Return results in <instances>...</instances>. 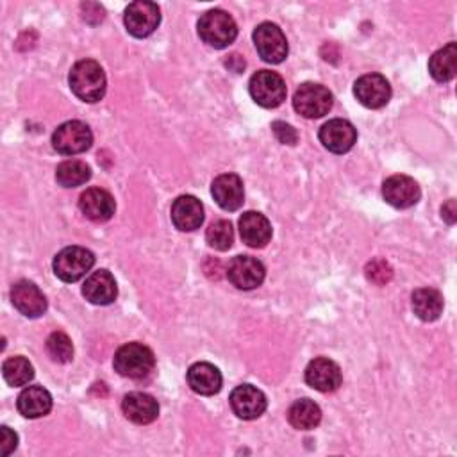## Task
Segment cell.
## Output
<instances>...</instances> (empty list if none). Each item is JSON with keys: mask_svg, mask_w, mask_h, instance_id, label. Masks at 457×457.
I'll return each instance as SVG.
<instances>
[{"mask_svg": "<svg viewBox=\"0 0 457 457\" xmlns=\"http://www.w3.org/2000/svg\"><path fill=\"white\" fill-rule=\"evenodd\" d=\"M428 71L437 82H448L457 71V45L452 41L446 46L432 54L428 61Z\"/></svg>", "mask_w": 457, "mask_h": 457, "instance_id": "cell-25", "label": "cell"}, {"mask_svg": "<svg viewBox=\"0 0 457 457\" xmlns=\"http://www.w3.org/2000/svg\"><path fill=\"white\" fill-rule=\"evenodd\" d=\"M250 96L255 104L266 109L278 107L286 100V82L277 71L270 70H259L250 77L248 82Z\"/></svg>", "mask_w": 457, "mask_h": 457, "instance_id": "cell-4", "label": "cell"}, {"mask_svg": "<svg viewBox=\"0 0 457 457\" xmlns=\"http://www.w3.org/2000/svg\"><path fill=\"white\" fill-rule=\"evenodd\" d=\"M355 98L368 109H380L391 98V86L380 73H366L353 84Z\"/></svg>", "mask_w": 457, "mask_h": 457, "instance_id": "cell-11", "label": "cell"}, {"mask_svg": "<svg viewBox=\"0 0 457 457\" xmlns=\"http://www.w3.org/2000/svg\"><path fill=\"white\" fill-rule=\"evenodd\" d=\"M382 196L389 205L396 209H407L418 204L421 191L418 182L409 175H391L382 184Z\"/></svg>", "mask_w": 457, "mask_h": 457, "instance_id": "cell-13", "label": "cell"}, {"mask_svg": "<svg viewBox=\"0 0 457 457\" xmlns=\"http://www.w3.org/2000/svg\"><path fill=\"white\" fill-rule=\"evenodd\" d=\"M253 45L262 61L278 64L287 57V41L278 25L264 21L253 30Z\"/></svg>", "mask_w": 457, "mask_h": 457, "instance_id": "cell-8", "label": "cell"}, {"mask_svg": "<svg viewBox=\"0 0 457 457\" xmlns=\"http://www.w3.org/2000/svg\"><path fill=\"white\" fill-rule=\"evenodd\" d=\"M332 93L316 82L300 84L293 96V107L303 118H321L332 109Z\"/></svg>", "mask_w": 457, "mask_h": 457, "instance_id": "cell-5", "label": "cell"}, {"mask_svg": "<svg viewBox=\"0 0 457 457\" xmlns=\"http://www.w3.org/2000/svg\"><path fill=\"white\" fill-rule=\"evenodd\" d=\"M95 264V255L91 250L82 246H66L54 257V273L62 282H77L82 278Z\"/></svg>", "mask_w": 457, "mask_h": 457, "instance_id": "cell-6", "label": "cell"}, {"mask_svg": "<svg viewBox=\"0 0 457 457\" xmlns=\"http://www.w3.org/2000/svg\"><path fill=\"white\" fill-rule=\"evenodd\" d=\"M211 195L225 211H237L245 202L243 180L236 173H221L212 180Z\"/></svg>", "mask_w": 457, "mask_h": 457, "instance_id": "cell-16", "label": "cell"}, {"mask_svg": "<svg viewBox=\"0 0 457 457\" xmlns=\"http://www.w3.org/2000/svg\"><path fill=\"white\" fill-rule=\"evenodd\" d=\"M16 446H18V436H16V432H12L9 427L2 425V427H0V455H2V457L9 455Z\"/></svg>", "mask_w": 457, "mask_h": 457, "instance_id": "cell-34", "label": "cell"}, {"mask_svg": "<svg viewBox=\"0 0 457 457\" xmlns=\"http://www.w3.org/2000/svg\"><path fill=\"white\" fill-rule=\"evenodd\" d=\"M80 212L91 221H107L116 211L114 198L102 187H89L79 198Z\"/></svg>", "mask_w": 457, "mask_h": 457, "instance_id": "cell-18", "label": "cell"}, {"mask_svg": "<svg viewBox=\"0 0 457 457\" xmlns=\"http://www.w3.org/2000/svg\"><path fill=\"white\" fill-rule=\"evenodd\" d=\"M91 177V168L79 159H68L62 161L55 170V180L62 187H77L84 182H87Z\"/></svg>", "mask_w": 457, "mask_h": 457, "instance_id": "cell-28", "label": "cell"}, {"mask_svg": "<svg viewBox=\"0 0 457 457\" xmlns=\"http://www.w3.org/2000/svg\"><path fill=\"white\" fill-rule=\"evenodd\" d=\"M112 366L121 377L145 378L152 373V370L155 366V357H154V352L146 345L134 341V343H127L116 350Z\"/></svg>", "mask_w": 457, "mask_h": 457, "instance_id": "cell-2", "label": "cell"}, {"mask_svg": "<svg viewBox=\"0 0 457 457\" xmlns=\"http://www.w3.org/2000/svg\"><path fill=\"white\" fill-rule=\"evenodd\" d=\"M366 278L377 286H386L393 278V268L384 259H373L364 268Z\"/></svg>", "mask_w": 457, "mask_h": 457, "instance_id": "cell-32", "label": "cell"}, {"mask_svg": "<svg viewBox=\"0 0 457 457\" xmlns=\"http://www.w3.org/2000/svg\"><path fill=\"white\" fill-rule=\"evenodd\" d=\"M230 407L234 414L241 420H255L259 418L268 405V400L261 389L250 384H241L230 393Z\"/></svg>", "mask_w": 457, "mask_h": 457, "instance_id": "cell-14", "label": "cell"}, {"mask_svg": "<svg viewBox=\"0 0 457 457\" xmlns=\"http://www.w3.org/2000/svg\"><path fill=\"white\" fill-rule=\"evenodd\" d=\"M68 82L73 95L87 104L98 102L105 95V73L102 66L93 59H82L75 62L70 71Z\"/></svg>", "mask_w": 457, "mask_h": 457, "instance_id": "cell-1", "label": "cell"}, {"mask_svg": "<svg viewBox=\"0 0 457 457\" xmlns=\"http://www.w3.org/2000/svg\"><path fill=\"white\" fill-rule=\"evenodd\" d=\"M318 137L328 152L345 154L355 145L357 130L348 120L334 118V120H328L327 123L321 125Z\"/></svg>", "mask_w": 457, "mask_h": 457, "instance_id": "cell-12", "label": "cell"}, {"mask_svg": "<svg viewBox=\"0 0 457 457\" xmlns=\"http://www.w3.org/2000/svg\"><path fill=\"white\" fill-rule=\"evenodd\" d=\"M287 420L298 430H311L320 425L321 411L312 400L300 398L291 403L287 411Z\"/></svg>", "mask_w": 457, "mask_h": 457, "instance_id": "cell-27", "label": "cell"}, {"mask_svg": "<svg viewBox=\"0 0 457 457\" xmlns=\"http://www.w3.org/2000/svg\"><path fill=\"white\" fill-rule=\"evenodd\" d=\"M171 221L182 232L196 230L204 221V207L193 195H182L171 204Z\"/></svg>", "mask_w": 457, "mask_h": 457, "instance_id": "cell-19", "label": "cell"}, {"mask_svg": "<svg viewBox=\"0 0 457 457\" xmlns=\"http://www.w3.org/2000/svg\"><path fill=\"white\" fill-rule=\"evenodd\" d=\"M12 305L27 318H37L46 311V298L30 280H18L11 287Z\"/></svg>", "mask_w": 457, "mask_h": 457, "instance_id": "cell-17", "label": "cell"}, {"mask_svg": "<svg viewBox=\"0 0 457 457\" xmlns=\"http://www.w3.org/2000/svg\"><path fill=\"white\" fill-rule=\"evenodd\" d=\"M16 405H18V411L21 416L34 420V418H41L50 412L52 396L41 386H29L18 395Z\"/></svg>", "mask_w": 457, "mask_h": 457, "instance_id": "cell-24", "label": "cell"}, {"mask_svg": "<svg viewBox=\"0 0 457 457\" xmlns=\"http://www.w3.org/2000/svg\"><path fill=\"white\" fill-rule=\"evenodd\" d=\"M187 384L195 393L211 396L221 389V373L211 362H195L187 370Z\"/></svg>", "mask_w": 457, "mask_h": 457, "instance_id": "cell-23", "label": "cell"}, {"mask_svg": "<svg viewBox=\"0 0 457 457\" xmlns=\"http://www.w3.org/2000/svg\"><path fill=\"white\" fill-rule=\"evenodd\" d=\"M264 266L252 255H236L227 266V278L237 289H255L264 280Z\"/></svg>", "mask_w": 457, "mask_h": 457, "instance_id": "cell-10", "label": "cell"}, {"mask_svg": "<svg viewBox=\"0 0 457 457\" xmlns=\"http://www.w3.org/2000/svg\"><path fill=\"white\" fill-rule=\"evenodd\" d=\"M121 411L132 423L146 425L152 423L159 414V403L152 395L132 391L123 396L121 400Z\"/></svg>", "mask_w": 457, "mask_h": 457, "instance_id": "cell-21", "label": "cell"}, {"mask_svg": "<svg viewBox=\"0 0 457 457\" xmlns=\"http://www.w3.org/2000/svg\"><path fill=\"white\" fill-rule=\"evenodd\" d=\"M198 34L212 48H225L234 43L237 36V25L234 18L223 9H211L198 20Z\"/></svg>", "mask_w": 457, "mask_h": 457, "instance_id": "cell-3", "label": "cell"}, {"mask_svg": "<svg viewBox=\"0 0 457 457\" xmlns=\"http://www.w3.org/2000/svg\"><path fill=\"white\" fill-rule=\"evenodd\" d=\"M239 234L248 246L262 248L271 239V225L264 214L246 211L239 218Z\"/></svg>", "mask_w": 457, "mask_h": 457, "instance_id": "cell-22", "label": "cell"}, {"mask_svg": "<svg viewBox=\"0 0 457 457\" xmlns=\"http://www.w3.org/2000/svg\"><path fill=\"white\" fill-rule=\"evenodd\" d=\"M93 143L91 129L79 121H64L52 134V146L62 155H75L86 152Z\"/></svg>", "mask_w": 457, "mask_h": 457, "instance_id": "cell-7", "label": "cell"}, {"mask_svg": "<svg viewBox=\"0 0 457 457\" xmlns=\"http://www.w3.org/2000/svg\"><path fill=\"white\" fill-rule=\"evenodd\" d=\"M2 375L9 386H25L34 377V368L29 362V359L21 355H14L4 361L2 364Z\"/></svg>", "mask_w": 457, "mask_h": 457, "instance_id": "cell-29", "label": "cell"}, {"mask_svg": "<svg viewBox=\"0 0 457 457\" xmlns=\"http://www.w3.org/2000/svg\"><path fill=\"white\" fill-rule=\"evenodd\" d=\"M205 241L214 250H228L234 243V228L227 220H216L205 232Z\"/></svg>", "mask_w": 457, "mask_h": 457, "instance_id": "cell-30", "label": "cell"}, {"mask_svg": "<svg viewBox=\"0 0 457 457\" xmlns=\"http://www.w3.org/2000/svg\"><path fill=\"white\" fill-rule=\"evenodd\" d=\"M412 311L423 321H434L443 312V296L434 287H420L412 293Z\"/></svg>", "mask_w": 457, "mask_h": 457, "instance_id": "cell-26", "label": "cell"}, {"mask_svg": "<svg viewBox=\"0 0 457 457\" xmlns=\"http://www.w3.org/2000/svg\"><path fill=\"white\" fill-rule=\"evenodd\" d=\"M82 295L95 305H109L118 296V286L114 277L107 270H98L86 278L82 286Z\"/></svg>", "mask_w": 457, "mask_h": 457, "instance_id": "cell-20", "label": "cell"}, {"mask_svg": "<svg viewBox=\"0 0 457 457\" xmlns=\"http://www.w3.org/2000/svg\"><path fill=\"white\" fill-rule=\"evenodd\" d=\"M441 218L446 221V223H455L457 220V207H455V200L450 198L446 204H443L441 207Z\"/></svg>", "mask_w": 457, "mask_h": 457, "instance_id": "cell-35", "label": "cell"}, {"mask_svg": "<svg viewBox=\"0 0 457 457\" xmlns=\"http://www.w3.org/2000/svg\"><path fill=\"white\" fill-rule=\"evenodd\" d=\"M271 130L275 134V137L282 143V145H295L298 141V134L296 130L286 123V121H273L271 123Z\"/></svg>", "mask_w": 457, "mask_h": 457, "instance_id": "cell-33", "label": "cell"}, {"mask_svg": "<svg viewBox=\"0 0 457 457\" xmlns=\"http://www.w3.org/2000/svg\"><path fill=\"white\" fill-rule=\"evenodd\" d=\"M123 21H125L127 30L134 37H146L159 27L161 11H159L157 4H154V2H146V0L132 2L125 9Z\"/></svg>", "mask_w": 457, "mask_h": 457, "instance_id": "cell-9", "label": "cell"}, {"mask_svg": "<svg viewBox=\"0 0 457 457\" xmlns=\"http://www.w3.org/2000/svg\"><path fill=\"white\" fill-rule=\"evenodd\" d=\"M46 352L55 362H70L73 357V345L68 334L57 330L46 339Z\"/></svg>", "mask_w": 457, "mask_h": 457, "instance_id": "cell-31", "label": "cell"}, {"mask_svg": "<svg viewBox=\"0 0 457 457\" xmlns=\"http://www.w3.org/2000/svg\"><path fill=\"white\" fill-rule=\"evenodd\" d=\"M341 380L343 377H341L339 366L327 357H316L305 368L307 386H311L320 393L336 391L341 386Z\"/></svg>", "mask_w": 457, "mask_h": 457, "instance_id": "cell-15", "label": "cell"}]
</instances>
